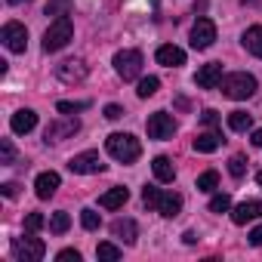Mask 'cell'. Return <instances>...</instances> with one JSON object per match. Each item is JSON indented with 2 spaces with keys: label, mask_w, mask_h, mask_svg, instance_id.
I'll use <instances>...</instances> for the list:
<instances>
[{
  "label": "cell",
  "mask_w": 262,
  "mask_h": 262,
  "mask_svg": "<svg viewBox=\"0 0 262 262\" xmlns=\"http://www.w3.org/2000/svg\"><path fill=\"white\" fill-rule=\"evenodd\" d=\"M228 173H231L234 179H241V176L247 173V158H244V155H231V161H228Z\"/></svg>",
  "instance_id": "obj_32"
},
{
  "label": "cell",
  "mask_w": 262,
  "mask_h": 262,
  "mask_svg": "<svg viewBox=\"0 0 262 262\" xmlns=\"http://www.w3.org/2000/svg\"><path fill=\"white\" fill-rule=\"evenodd\" d=\"M228 126L234 129V133H247V129L253 126V114H247V111H231V114H228Z\"/></svg>",
  "instance_id": "obj_23"
},
{
  "label": "cell",
  "mask_w": 262,
  "mask_h": 262,
  "mask_svg": "<svg viewBox=\"0 0 262 262\" xmlns=\"http://www.w3.org/2000/svg\"><path fill=\"white\" fill-rule=\"evenodd\" d=\"M228 210H231V198L228 194L219 191V194L210 198V213H228Z\"/></svg>",
  "instance_id": "obj_31"
},
{
  "label": "cell",
  "mask_w": 262,
  "mask_h": 262,
  "mask_svg": "<svg viewBox=\"0 0 262 262\" xmlns=\"http://www.w3.org/2000/svg\"><path fill=\"white\" fill-rule=\"evenodd\" d=\"M56 259L59 262H80V253L77 250H62V253H56Z\"/></svg>",
  "instance_id": "obj_37"
},
{
  "label": "cell",
  "mask_w": 262,
  "mask_h": 262,
  "mask_svg": "<svg viewBox=\"0 0 262 262\" xmlns=\"http://www.w3.org/2000/svg\"><path fill=\"white\" fill-rule=\"evenodd\" d=\"M111 234H114V237H120L126 247H133V244H136V237H139V228H136V222H133V219H114V222H111Z\"/></svg>",
  "instance_id": "obj_16"
},
{
  "label": "cell",
  "mask_w": 262,
  "mask_h": 262,
  "mask_svg": "<svg viewBox=\"0 0 262 262\" xmlns=\"http://www.w3.org/2000/svg\"><path fill=\"white\" fill-rule=\"evenodd\" d=\"M158 201H161V188L145 185V188H142V204H145L148 210H158Z\"/></svg>",
  "instance_id": "obj_33"
},
{
  "label": "cell",
  "mask_w": 262,
  "mask_h": 262,
  "mask_svg": "<svg viewBox=\"0 0 262 262\" xmlns=\"http://www.w3.org/2000/svg\"><path fill=\"white\" fill-rule=\"evenodd\" d=\"M71 37H74V22H71V16L53 19V25H50L47 34H43V53H59V50H65V47L71 43Z\"/></svg>",
  "instance_id": "obj_2"
},
{
  "label": "cell",
  "mask_w": 262,
  "mask_h": 262,
  "mask_svg": "<svg viewBox=\"0 0 262 262\" xmlns=\"http://www.w3.org/2000/svg\"><path fill=\"white\" fill-rule=\"evenodd\" d=\"M158 213H161L164 219H173V216H179V213H182V194H176V191H161Z\"/></svg>",
  "instance_id": "obj_18"
},
{
  "label": "cell",
  "mask_w": 262,
  "mask_h": 262,
  "mask_svg": "<svg viewBox=\"0 0 262 262\" xmlns=\"http://www.w3.org/2000/svg\"><path fill=\"white\" fill-rule=\"evenodd\" d=\"M123 256V250L117 247V244H111V241H102L99 247H96V259H102V262H114V259H120Z\"/></svg>",
  "instance_id": "obj_24"
},
{
  "label": "cell",
  "mask_w": 262,
  "mask_h": 262,
  "mask_svg": "<svg viewBox=\"0 0 262 262\" xmlns=\"http://www.w3.org/2000/svg\"><path fill=\"white\" fill-rule=\"evenodd\" d=\"M74 0H47V16L59 19V16H71Z\"/></svg>",
  "instance_id": "obj_26"
},
{
  "label": "cell",
  "mask_w": 262,
  "mask_h": 262,
  "mask_svg": "<svg viewBox=\"0 0 262 262\" xmlns=\"http://www.w3.org/2000/svg\"><path fill=\"white\" fill-rule=\"evenodd\" d=\"M250 244H253V247H262V225H256V228L250 231Z\"/></svg>",
  "instance_id": "obj_40"
},
{
  "label": "cell",
  "mask_w": 262,
  "mask_h": 262,
  "mask_svg": "<svg viewBox=\"0 0 262 262\" xmlns=\"http://www.w3.org/2000/svg\"><path fill=\"white\" fill-rule=\"evenodd\" d=\"M105 117L108 120H120L123 117V108L120 105H105Z\"/></svg>",
  "instance_id": "obj_38"
},
{
  "label": "cell",
  "mask_w": 262,
  "mask_h": 262,
  "mask_svg": "<svg viewBox=\"0 0 262 262\" xmlns=\"http://www.w3.org/2000/svg\"><path fill=\"white\" fill-rule=\"evenodd\" d=\"M43 253H47V244L40 237H34V234H25V237L13 241V256L19 262H40Z\"/></svg>",
  "instance_id": "obj_6"
},
{
  "label": "cell",
  "mask_w": 262,
  "mask_h": 262,
  "mask_svg": "<svg viewBox=\"0 0 262 262\" xmlns=\"http://www.w3.org/2000/svg\"><path fill=\"white\" fill-rule=\"evenodd\" d=\"M241 43H244V50H247L250 56L262 59V25L247 28V31H244V37H241Z\"/></svg>",
  "instance_id": "obj_20"
},
{
  "label": "cell",
  "mask_w": 262,
  "mask_h": 262,
  "mask_svg": "<svg viewBox=\"0 0 262 262\" xmlns=\"http://www.w3.org/2000/svg\"><path fill=\"white\" fill-rule=\"evenodd\" d=\"M145 129H148V139H173L176 136V120H173V114H167V111H155L151 117H148V123H145Z\"/></svg>",
  "instance_id": "obj_7"
},
{
  "label": "cell",
  "mask_w": 262,
  "mask_h": 262,
  "mask_svg": "<svg viewBox=\"0 0 262 262\" xmlns=\"http://www.w3.org/2000/svg\"><path fill=\"white\" fill-rule=\"evenodd\" d=\"M259 216H262V201H244V204L231 207V222L234 225H247Z\"/></svg>",
  "instance_id": "obj_13"
},
{
  "label": "cell",
  "mask_w": 262,
  "mask_h": 262,
  "mask_svg": "<svg viewBox=\"0 0 262 262\" xmlns=\"http://www.w3.org/2000/svg\"><path fill=\"white\" fill-rule=\"evenodd\" d=\"M126 201H129V188L114 185V188H108V191L99 198V207H105V210H120Z\"/></svg>",
  "instance_id": "obj_19"
},
{
  "label": "cell",
  "mask_w": 262,
  "mask_h": 262,
  "mask_svg": "<svg viewBox=\"0 0 262 262\" xmlns=\"http://www.w3.org/2000/svg\"><path fill=\"white\" fill-rule=\"evenodd\" d=\"M253 145L262 148V129H253Z\"/></svg>",
  "instance_id": "obj_41"
},
{
  "label": "cell",
  "mask_w": 262,
  "mask_h": 262,
  "mask_svg": "<svg viewBox=\"0 0 262 262\" xmlns=\"http://www.w3.org/2000/svg\"><path fill=\"white\" fill-rule=\"evenodd\" d=\"M219 145H222V136L213 133V129H210V133H198L194 136V151H201V155H213Z\"/></svg>",
  "instance_id": "obj_21"
},
{
  "label": "cell",
  "mask_w": 262,
  "mask_h": 262,
  "mask_svg": "<svg viewBox=\"0 0 262 262\" xmlns=\"http://www.w3.org/2000/svg\"><path fill=\"white\" fill-rule=\"evenodd\" d=\"M10 7H19V4H31V0H7Z\"/></svg>",
  "instance_id": "obj_42"
},
{
  "label": "cell",
  "mask_w": 262,
  "mask_h": 262,
  "mask_svg": "<svg viewBox=\"0 0 262 262\" xmlns=\"http://www.w3.org/2000/svg\"><path fill=\"white\" fill-rule=\"evenodd\" d=\"M56 108H59V114H74V111H86L90 102H68V99H62Z\"/></svg>",
  "instance_id": "obj_35"
},
{
  "label": "cell",
  "mask_w": 262,
  "mask_h": 262,
  "mask_svg": "<svg viewBox=\"0 0 262 262\" xmlns=\"http://www.w3.org/2000/svg\"><path fill=\"white\" fill-rule=\"evenodd\" d=\"M68 228H71V216H68L65 210L53 213V219H50V231H53V234H65Z\"/></svg>",
  "instance_id": "obj_28"
},
{
  "label": "cell",
  "mask_w": 262,
  "mask_h": 262,
  "mask_svg": "<svg viewBox=\"0 0 262 262\" xmlns=\"http://www.w3.org/2000/svg\"><path fill=\"white\" fill-rule=\"evenodd\" d=\"M86 74H90V65L83 59H65L56 65V77L62 83H80V80H86Z\"/></svg>",
  "instance_id": "obj_10"
},
{
  "label": "cell",
  "mask_w": 262,
  "mask_h": 262,
  "mask_svg": "<svg viewBox=\"0 0 262 262\" xmlns=\"http://www.w3.org/2000/svg\"><path fill=\"white\" fill-rule=\"evenodd\" d=\"M256 182H259V185H262V170H259V173H256Z\"/></svg>",
  "instance_id": "obj_43"
},
{
  "label": "cell",
  "mask_w": 262,
  "mask_h": 262,
  "mask_svg": "<svg viewBox=\"0 0 262 262\" xmlns=\"http://www.w3.org/2000/svg\"><path fill=\"white\" fill-rule=\"evenodd\" d=\"M216 188H219V173H216V170H207V173H201V176H198V191L213 194Z\"/></svg>",
  "instance_id": "obj_25"
},
{
  "label": "cell",
  "mask_w": 262,
  "mask_h": 262,
  "mask_svg": "<svg viewBox=\"0 0 262 262\" xmlns=\"http://www.w3.org/2000/svg\"><path fill=\"white\" fill-rule=\"evenodd\" d=\"M114 71L120 80H136L142 74V53L139 50H120L114 53Z\"/></svg>",
  "instance_id": "obj_4"
},
{
  "label": "cell",
  "mask_w": 262,
  "mask_h": 262,
  "mask_svg": "<svg viewBox=\"0 0 262 262\" xmlns=\"http://www.w3.org/2000/svg\"><path fill=\"white\" fill-rule=\"evenodd\" d=\"M222 62H207L198 74H194V83L201 86V90H216L219 83H222Z\"/></svg>",
  "instance_id": "obj_12"
},
{
  "label": "cell",
  "mask_w": 262,
  "mask_h": 262,
  "mask_svg": "<svg viewBox=\"0 0 262 262\" xmlns=\"http://www.w3.org/2000/svg\"><path fill=\"white\" fill-rule=\"evenodd\" d=\"M68 170L77 173V176H93V173H102L105 170V161L99 151H80L68 161Z\"/></svg>",
  "instance_id": "obj_8"
},
{
  "label": "cell",
  "mask_w": 262,
  "mask_h": 262,
  "mask_svg": "<svg viewBox=\"0 0 262 262\" xmlns=\"http://www.w3.org/2000/svg\"><path fill=\"white\" fill-rule=\"evenodd\" d=\"M0 40H4V47L10 53H25V47H28V28L22 22H7L4 31H0Z\"/></svg>",
  "instance_id": "obj_9"
},
{
  "label": "cell",
  "mask_w": 262,
  "mask_h": 262,
  "mask_svg": "<svg viewBox=\"0 0 262 262\" xmlns=\"http://www.w3.org/2000/svg\"><path fill=\"white\" fill-rule=\"evenodd\" d=\"M0 191H4V198H16L19 194V185L16 182H4V185H0Z\"/></svg>",
  "instance_id": "obj_39"
},
{
  "label": "cell",
  "mask_w": 262,
  "mask_h": 262,
  "mask_svg": "<svg viewBox=\"0 0 262 262\" xmlns=\"http://www.w3.org/2000/svg\"><path fill=\"white\" fill-rule=\"evenodd\" d=\"M151 170H155V179H158V182H173V179H176V167H173V161L164 158V155L151 161Z\"/></svg>",
  "instance_id": "obj_22"
},
{
  "label": "cell",
  "mask_w": 262,
  "mask_h": 262,
  "mask_svg": "<svg viewBox=\"0 0 262 262\" xmlns=\"http://www.w3.org/2000/svg\"><path fill=\"white\" fill-rule=\"evenodd\" d=\"M201 120H204L207 126H216V123H219V111H216V108H204V114H201Z\"/></svg>",
  "instance_id": "obj_36"
},
{
  "label": "cell",
  "mask_w": 262,
  "mask_h": 262,
  "mask_svg": "<svg viewBox=\"0 0 262 262\" xmlns=\"http://www.w3.org/2000/svg\"><path fill=\"white\" fill-rule=\"evenodd\" d=\"M59 173L56 170H47V173H40L37 179H34V194L40 198V201H50L53 194H56V188H59Z\"/></svg>",
  "instance_id": "obj_14"
},
{
  "label": "cell",
  "mask_w": 262,
  "mask_h": 262,
  "mask_svg": "<svg viewBox=\"0 0 262 262\" xmlns=\"http://www.w3.org/2000/svg\"><path fill=\"white\" fill-rule=\"evenodd\" d=\"M213 43H216V25H213V19L201 16L191 28V47L194 50H210Z\"/></svg>",
  "instance_id": "obj_11"
},
{
  "label": "cell",
  "mask_w": 262,
  "mask_h": 262,
  "mask_svg": "<svg viewBox=\"0 0 262 262\" xmlns=\"http://www.w3.org/2000/svg\"><path fill=\"white\" fill-rule=\"evenodd\" d=\"M158 65H164V68H179V65H185V50H179V47H173V43L158 47Z\"/></svg>",
  "instance_id": "obj_17"
},
{
  "label": "cell",
  "mask_w": 262,
  "mask_h": 262,
  "mask_svg": "<svg viewBox=\"0 0 262 262\" xmlns=\"http://www.w3.org/2000/svg\"><path fill=\"white\" fill-rule=\"evenodd\" d=\"M256 77L253 74H247V71H234V74H225L222 77V83H219V90H222V96H228V99H234V102H244V99H250L253 93H256Z\"/></svg>",
  "instance_id": "obj_3"
},
{
  "label": "cell",
  "mask_w": 262,
  "mask_h": 262,
  "mask_svg": "<svg viewBox=\"0 0 262 262\" xmlns=\"http://www.w3.org/2000/svg\"><path fill=\"white\" fill-rule=\"evenodd\" d=\"M10 126H13V133H19V136L31 133V129L37 126V111H31V108H19V111L10 117Z\"/></svg>",
  "instance_id": "obj_15"
},
{
  "label": "cell",
  "mask_w": 262,
  "mask_h": 262,
  "mask_svg": "<svg viewBox=\"0 0 262 262\" xmlns=\"http://www.w3.org/2000/svg\"><path fill=\"white\" fill-rule=\"evenodd\" d=\"M105 151H108L114 161H120V164H133V161H139L142 145H139L136 136H129V133H111V136L105 139Z\"/></svg>",
  "instance_id": "obj_1"
},
{
  "label": "cell",
  "mask_w": 262,
  "mask_h": 262,
  "mask_svg": "<svg viewBox=\"0 0 262 262\" xmlns=\"http://www.w3.org/2000/svg\"><path fill=\"white\" fill-rule=\"evenodd\" d=\"M158 90H161V80H158V77H142L139 86H136V96H139V99H151Z\"/></svg>",
  "instance_id": "obj_27"
},
{
  "label": "cell",
  "mask_w": 262,
  "mask_h": 262,
  "mask_svg": "<svg viewBox=\"0 0 262 262\" xmlns=\"http://www.w3.org/2000/svg\"><path fill=\"white\" fill-rule=\"evenodd\" d=\"M77 129H80V120H77L74 114H65V117H59V120H53V123L47 126L43 142H47V145H59V142L71 139V136L77 133Z\"/></svg>",
  "instance_id": "obj_5"
},
{
  "label": "cell",
  "mask_w": 262,
  "mask_h": 262,
  "mask_svg": "<svg viewBox=\"0 0 262 262\" xmlns=\"http://www.w3.org/2000/svg\"><path fill=\"white\" fill-rule=\"evenodd\" d=\"M47 225V219L40 216V213H28L25 216V234H34V231H40Z\"/></svg>",
  "instance_id": "obj_34"
},
{
  "label": "cell",
  "mask_w": 262,
  "mask_h": 262,
  "mask_svg": "<svg viewBox=\"0 0 262 262\" xmlns=\"http://www.w3.org/2000/svg\"><path fill=\"white\" fill-rule=\"evenodd\" d=\"M16 145H13V139H0V164L4 167H10V164H16Z\"/></svg>",
  "instance_id": "obj_29"
},
{
  "label": "cell",
  "mask_w": 262,
  "mask_h": 262,
  "mask_svg": "<svg viewBox=\"0 0 262 262\" xmlns=\"http://www.w3.org/2000/svg\"><path fill=\"white\" fill-rule=\"evenodd\" d=\"M80 225H83L86 231H99L102 219H99V213H96L93 207H86V210H80Z\"/></svg>",
  "instance_id": "obj_30"
}]
</instances>
